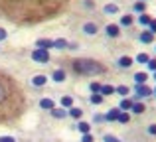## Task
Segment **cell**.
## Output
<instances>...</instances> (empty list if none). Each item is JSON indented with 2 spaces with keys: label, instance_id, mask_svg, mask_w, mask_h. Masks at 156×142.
Returning a JSON list of instances; mask_svg holds the SVG:
<instances>
[{
  "label": "cell",
  "instance_id": "6da1fadb",
  "mask_svg": "<svg viewBox=\"0 0 156 142\" xmlns=\"http://www.w3.org/2000/svg\"><path fill=\"white\" fill-rule=\"evenodd\" d=\"M67 0H0V12L18 24H38L57 16Z\"/></svg>",
  "mask_w": 156,
  "mask_h": 142
},
{
  "label": "cell",
  "instance_id": "7a4b0ae2",
  "mask_svg": "<svg viewBox=\"0 0 156 142\" xmlns=\"http://www.w3.org/2000/svg\"><path fill=\"white\" fill-rule=\"evenodd\" d=\"M24 109V93L10 75L0 71V123L16 119Z\"/></svg>",
  "mask_w": 156,
  "mask_h": 142
},
{
  "label": "cell",
  "instance_id": "3957f363",
  "mask_svg": "<svg viewBox=\"0 0 156 142\" xmlns=\"http://www.w3.org/2000/svg\"><path fill=\"white\" fill-rule=\"evenodd\" d=\"M73 69L79 75H99V73H105V65L99 61H93V59L81 57V59H73Z\"/></svg>",
  "mask_w": 156,
  "mask_h": 142
},
{
  "label": "cell",
  "instance_id": "277c9868",
  "mask_svg": "<svg viewBox=\"0 0 156 142\" xmlns=\"http://www.w3.org/2000/svg\"><path fill=\"white\" fill-rule=\"evenodd\" d=\"M32 59L34 61H38V63H48L50 61V51L48 50H34V54H32Z\"/></svg>",
  "mask_w": 156,
  "mask_h": 142
},
{
  "label": "cell",
  "instance_id": "5b68a950",
  "mask_svg": "<svg viewBox=\"0 0 156 142\" xmlns=\"http://www.w3.org/2000/svg\"><path fill=\"white\" fill-rule=\"evenodd\" d=\"M136 93H138V97H150L152 95V89L146 87V83L144 85H136Z\"/></svg>",
  "mask_w": 156,
  "mask_h": 142
},
{
  "label": "cell",
  "instance_id": "8992f818",
  "mask_svg": "<svg viewBox=\"0 0 156 142\" xmlns=\"http://www.w3.org/2000/svg\"><path fill=\"white\" fill-rule=\"evenodd\" d=\"M140 42H142V43H152V42H154V34H152L150 30H144V32L140 34Z\"/></svg>",
  "mask_w": 156,
  "mask_h": 142
},
{
  "label": "cell",
  "instance_id": "52a82bcc",
  "mask_svg": "<svg viewBox=\"0 0 156 142\" xmlns=\"http://www.w3.org/2000/svg\"><path fill=\"white\" fill-rule=\"evenodd\" d=\"M134 81H136L138 85H144L146 81H148V73L146 71H138L136 75H134Z\"/></svg>",
  "mask_w": 156,
  "mask_h": 142
},
{
  "label": "cell",
  "instance_id": "ba28073f",
  "mask_svg": "<svg viewBox=\"0 0 156 142\" xmlns=\"http://www.w3.org/2000/svg\"><path fill=\"white\" fill-rule=\"evenodd\" d=\"M51 79L55 81V83H61V81H65V71L63 69H55L51 75Z\"/></svg>",
  "mask_w": 156,
  "mask_h": 142
},
{
  "label": "cell",
  "instance_id": "9c48e42d",
  "mask_svg": "<svg viewBox=\"0 0 156 142\" xmlns=\"http://www.w3.org/2000/svg\"><path fill=\"white\" fill-rule=\"evenodd\" d=\"M119 115H121V109H111V111L105 115V120H117Z\"/></svg>",
  "mask_w": 156,
  "mask_h": 142
},
{
  "label": "cell",
  "instance_id": "30bf717a",
  "mask_svg": "<svg viewBox=\"0 0 156 142\" xmlns=\"http://www.w3.org/2000/svg\"><path fill=\"white\" fill-rule=\"evenodd\" d=\"M38 47H40V50H50V47H53V42H51V40L42 38V40H38Z\"/></svg>",
  "mask_w": 156,
  "mask_h": 142
},
{
  "label": "cell",
  "instance_id": "8fae6325",
  "mask_svg": "<svg viewBox=\"0 0 156 142\" xmlns=\"http://www.w3.org/2000/svg\"><path fill=\"white\" fill-rule=\"evenodd\" d=\"M119 32H121V30H119V26H117V24H109V26H107V34H109L111 38H117V36H119Z\"/></svg>",
  "mask_w": 156,
  "mask_h": 142
},
{
  "label": "cell",
  "instance_id": "7c38bea8",
  "mask_svg": "<svg viewBox=\"0 0 156 142\" xmlns=\"http://www.w3.org/2000/svg\"><path fill=\"white\" fill-rule=\"evenodd\" d=\"M83 30H85V34H97V30H99V28H97V24H93V22H87L83 26Z\"/></svg>",
  "mask_w": 156,
  "mask_h": 142
},
{
  "label": "cell",
  "instance_id": "4fadbf2b",
  "mask_svg": "<svg viewBox=\"0 0 156 142\" xmlns=\"http://www.w3.org/2000/svg\"><path fill=\"white\" fill-rule=\"evenodd\" d=\"M32 83H34L36 87H44V85L48 83V79H46V75H36L34 79H32Z\"/></svg>",
  "mask_w": 156,
  "mask_h": 142
},
{
  "label": "cell",
  "instance_id": "5bb4252c",
  "mask_svg": "<svg viewBox=\"0 0 156 142\" xmlns=\"http://www.w3.org/2000/svg\"><path fill=\"white\" fill-rule=\"evenodd\" d=\"M133 101H130V99H126V97H125V99H122L121 101V105H119V109H121V111H129V109H133Z\"/></svg>",
  "mask_w": 156,
  "mask_h": 142
},
{
  "label": "cell",
  "instance_id": "9a60e30c",
  "mask_svg": "<svg viewBox=\"0 0 156 142\" xmlns=\"http://www.w3.org/2000/svg\"><path fill=\"white\" fill-rule=\"evenodd\" d=\"M77 128H79L81 134H89V130H91V124H89V123H83V120H81V123L77 124Z\"/></svg>",
  "mask_w": 156,
  "mask_h": 142
},
{
  "label": "cell",
  "instance_id": "2e32d148",
  "mask_svg": "<svg viewBox=\"0 0 156 142\" xmlns=\"http://www.w3.org/2000/svg\"><path fill=\"white\" fill-rule=\"evenodd\" d=\"M61 107H63V109H71L73 107V99L67 97V95H63V97H61Z\"/></svg>",
  "mask_w": 156,
  "mask_h": 142
},
{
  "label": "cell",
  "instance_id": "e0dca14e",
  "mask_svg": "<svg viewBox=\"0 0 156 142\" xmlns=\"http://www.w3.org/2000/svg\"><path fill=\"white\" fill-rule=\"evenodd\" d=\"M40 107H42V109H50V111H51V109H53V101L50 99V97H46V99L40 101Z\"/></svg>",
  "mask_w": 156,
  "mask_h": 142
},
{
  "label": "cell",
  "instance_id": "ac0fdd59",
  "mask_svg": "<svg viewBox=\"0 0 156 142\" xmlns=\"http://www.w3.org/2000/svg\"><path fill=\"white\" fill-rule=\"evenodd\" d=\"M119 65H121V67H130V65H133V59H130L129 55H122V57L119 59Z\"/></svg>",
  "mask_w": 156,
  "mask_h": 142
},
{
  "label": "cell",
  "instance_id": "d6986e66",
  "mask_svg": "<svg viewBox=\"0 0 156 142\" xmlns=\"http://www.w3.org/2000/svg\"><path fill=\"white\" fill-rule=\"evenodd\" d=\"M69 116H73V119H81V116H83V111L77 109V107H71V109H69Z\"/></svg>",
  "mask_w": 156,
  "mask_h": 142
},
{
  "label": "cell",
  "instance_id": "ffe728a7",
  "mask_svg": "<svg viewBox=\"0 0 156 142\" xmlns=\"http://www.w3.org/2000/svg\"><path fill=\"white\" fill-rule=\"evenodd\" d=\"M113 93H115V87H113V85H101V95H113Z\"/></svg>",
  "mask_w": 156,
  "mask_h": 142
},
{
  "label": "cell",
  "instance_id": "44dd1931",
  "mask_svg": "<svg viewBox=\"0 0 156 142\" xmlns=\"http://www.w3.org/2000/svg\"><path fill=\"white\" fill-rule=\"evenodd\" d=\"M51 115H53V119H63L67 113H65V109H51Z\"/></svg>",
  "mask_w": 156,
  "mask_h": 142
},
{
  "label": "cell",
  "instance_id": "7402d4cb",
  "mask_svg": "<svg viewBox=\"0 0 156 142\" xmlns=\"http://www.w3.org/2000/svg\"><path fill=\"white\" fill-rule=\"evenodd\" d=\"M53 47H57V50H63V47H67V40H63V38L55 40V42H53Z\"/></svg>",
  "mask_w": 156,
  "mask_h": 142
},
{
  "label": "cell",
  "instance_id": "603a6c76",
  "mask_svg": "<svg viewBox=\"0 0 156 142\" xmlns=\"http://www.w3.org/2000/svg\"><path fill=\"white\" fill-rule=\"evenodd\" d=\"M91 103L93 105H101L103 103V95H101V93H93L91 95Z\"/></svg>",
  "mask_w": 156,
  "mask_h": 142
},
{
  "label": "cell",
  "instance_id": "cb8c5ba5",
  "mask_svg": "<svg viewBox=\"0 0 156 142\" xmlns=\"http://www.w3.org/2000/svg\"><path fill=\"white\" fill-rule=\"evenodd\" d=\"M134 12H140V14H144V10H146V2H140V0H138L136 4H134Z\"/></svg>",
  "mask_w": 156,
  "mask_h": 142
},
{
  "label": "cell",
  "instance_id": "d4e9b609",
  "mask_svg": "<svg viewBox=\"0 0 156 142\" xmlns=\"http://www.w3.org/2000/svg\"><path fill=\"white\" fill-rule=\"evenodd\" d=\"M115 91H117L119 95L126 97V95H129V93H130V87H126V85H121V87H117V89H115Z\"/></svg>",
  "mask_w": 156,
  "mask_h": 142
},
{
  "label": "cell",
  "instance_id": "484cf974",
  "mask_svg": "<svg viewBox=\"0 0 156 142\" xmlns=\"http://www.w3.org/2000/svg\"><path fill=\"white\" fill-rule=\"evenodd\" d=\"M117 120L125 124V123H129V120H130V115H129L126 111H121V115H119V119H117Z\"/></svg>",
  "mask_w": 156,
  "mask_h": 142
},
{
  "label": "cell",
  "instance_id": "4316f807",
  "mask_svg": "<svg viewBox=\"0 0 156 142\" xmlns=\"http://www.w3.org/2000/svg\"><path fill=\"white\" fill-rule=\"evenodd\" d=\"M133 113L142 115V113H144V103H134V105H133Z\"/></svg>",
  "mask_w": 156,
  "mask_h": 142
},
{
  "label": "cell",
  "instance_id": "83f0119b",
  "mask_svg": "<svg viewBox=\"0 0 156 142\" xmlns=\"http://www.w3.org/2000/svg\"><path fill=\"white\" fill-rule=\"evenodd\" d=\"M105 12H107V14H115V12H119V6L111 2V4H107V6H105Z\"/></svg>",
  "mask_w": 156,
  "mask_h": 142
},
{
  "label": "cell",
  "instance_id": "f1b7e54d",
  "mask_svg": "<svg viewBox=\"0 0 156 142\" xmlns=\"http://www.w3.org/2000/svg\"><path fill=\"white\" fill-rule=\"evenodd\" d=\"M138 22H140L142 26H148V24L152 22V18H150L148 14H140V18H138Z\"/></svg>",
  "mask_w": 156,
  "mask_h": 142
},
{
  "label": "cell",
  "instance_id": "f546056e",
  "mask_svg": "<svg viewBox=\"0 0 156 142\" xmlns=\"http://www.w3.org/2000/svg\"><path fill=\"white\" fill-rule=\"evenodd\" d=\"M133 16H130V14H125V16H122V18H121V24H122V26H130V24H133Z\"/></svg>",
  "mask_w": 156,
  "mask_h": 142
},
{
  "label": "cell",
  "instance_id": "4dcf8cb0",
  "mask_svg": "<svg viewBox=\"0 0 156 142\" xmlns=\"http://www.w3.org/2000/svg\"><path fill=\"white\" fill-rule=\"evenodd\" d=\"M136 61H138V63H148V61H150V57H148V54H138V57H136Z\"/></svg>",
  "mask_w": 156,
  "mask_h": 142
},
{
  "label": "cell",
  "instance_id": "1f68e13d",
  "mask_svg": "<svg viewBox=\"0 0 156 142\" xmlns=\"http://www.w3.org/2000/svg\"><path fill=\"white\" fill-rule=\"evenodd\" d=\"M89 89H91L93 93H101V83H91V85H89Z\"/></svg>",
  "mask_w": 156,
  "mask_h": 142
},
{
  "label": "cell",
  "instance_id": "d6a6232c",
  "mask_svg": "<svg viewBox=\"0 0 156 142\" xmlns=\"http://www.w3.org/2000/svg\"><path fill=\"white\" fill-rule=\"evenodd\" d=\"M81 142H93V136L91 134H83L81 136Z\"/></svg>",
  "mask_w": 156,
  "mask_h": 142
},
{
  "label": "cell",
  "instance_id": "836d02e7",
  "mask_svg": "<svg viewBox=\"0 0 156 142\" xmlns=\"http://www.w3.org/2000/svg\"><path fill=\"white\" fill-rule=\"evenodd\" d=\"M148 69L150 71H156V59H150V61H148Z\"/></svg>",
  "mask_w": 156,
  "mask_h": 142
},
{
  "label": "cell",
  "instance_id": "e575fe53",
  "mask_svg": "<svg viewBox=\"0 0 156 142\" xmlns=\"http://www.w3.org/2000/svg\"><path fill=\"white\" fill-rule=\"evenodd\" d=\"M105 142H119V138H115L111 134H105Z\"/></svg>",
  "mask_w": 156,
  "mask_h": 142
},
{
  "label": "cell",
  "instance_id": "d590c367",
  "mask_svg": "<svg viewBox=\"0 0 156 142\" xmlns=\"http://www.w3.org/2000/svg\"><path fill=\"white\" fill-rule=\"evenodd\" d=\"M0 142H16L12 136H0Z\"/></svg>",
  "mask_w": 156,
  "mask_h": 142
},
{
  "label": "cell",
  "instance_id": "8d00e7d4",
  "mask_svg": "<svg viewBox=\"0 0 156 142\" xmlns=\"http://www.w3.org/2000/svg\"><path fill=\"white\" fill-rule=\"evenodd\" d=\"M148 28H150V32H152V34H156V20H152V22L148 24Z\"/></svg>",
  "mask_w": 156,
  "mask_h": 142
},
{
  "label": "cell",
  "instance_id": "74e56055",
  "mask_svg": "<svg viewBox=\"0 0 156 142\" xmlns=\"http://www.w3.org/2000/svg\"><path fill=\"white\" fill-rule=\"evenodd\" d=\"M105 120V115H95V123H103Z\"/></svg>",
  "mask_w": 156,
  "mask_h": 142
},
{
  "label": "cell",
  "instance_id": "f35d334b",
  "mask_svg": "<svg viewBox=\"0 0 156 142\" xmlns=\"http://www.w3.org/2000/svg\"><path fill=\"white\" fill-rule=\"evenodd\" d=\"M2 40H6V30L0 28V42H2Z\"/></svg>",
  "mask_w": 156,
  "mask_h": 142
},
{
  "label": "cell",
  "instance_id": "ab89813d",
  "mask_svg": "<svg viewBox=\"0 0 156 142\" xmlns=\"http://www.w3.org/2000/svg\"><path fill=\"white\" fill-rule=\"evenodd\" d=\"M148 132H150V134H154V136H156V124H150V126H148Z\"/></svg>",
  "mask_w": 156,
  "mask_h": 142
},
{
  "label": "cell",
  "instance_id": "60d3db41",
  "mask_svg": "<svg viewBox=\"0 0 156 142\" xmlns=\"http://www.w3.org/2000/svg\"><path fill=\"white\" fill-rule=\"evenodd\" d=\"M154 79H156V71H154Z\"/></svg>",
  "mask_w": 156,
  "mask_h": 142
},
{
  "label": "cell",
  "instance_id": "b9f144b4",
  "mask_svg": "<svg viewBox=\"0 0 156 142\" xmlns=\"http://www.w3.org/2000/svg\"><path fill=\"white\" fill-rule=\"evenodd\" d=\"M140 2H146V0H140Z\"/></svg>",
  "mask_w": 156,
  "mask_h": 142
},
{
  "label": "cell",
  "instance_id": "7bdbcfd3",
  "mask_svg": "<svg viewBox=\"0 0 156 142\" xmlns=\"http://www.w3.org/2000/svg\"><path fill=\"white\" fill-rule=\"evenodd\" d=\"M154 95H156V89H154Z\"/></svg>",
  "mask_w": 156,
  "mask_h": 142
}]
</instances>
